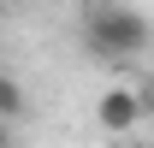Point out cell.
I'll return each mask as SVG.
<instances>
[{"instance_id":"cell-1","label":"cell","mask_w":154,"mask_h":148,"mask_svg":"<svg viewBox=\"0 0 154 148\" xmlns=\"http://www.w3.org/2000/svg\"><path fill=\"white\" fill-rule=\"evenodd\" d=\"M148 42H154V30L136 6H125V0H89L83 6V48L95 59L125 65V59L148 54Z\"/></svg>"},{"instance_id":"cell-2","label":"cell","mask_w":154,"mask_h":148,"mask_svg":"<svg viewBox=\"0 0 154 148\" xmlns=\"http://www.w3.org/2000/svg\"><path fill=\"white\" fill-rule=\"evenodd\" d=\"M142 107H148L142 95H131V89H107V95L95 101V119H101V130H131L136 119H142Z\"/></svg>"},{"instance_id":"cell-3","label":"cell","mask_w":154,"mask_h":148,"mask_svg":"<svg viewBox=\"0 0 154 148\" xmlns=\"http://www.w3.org/2000/svg\"><path fill=\"white\" fill-rule=\"evenodd\" d=\"M24 113H30V95H24V83L0 77V119H6V125H18Z\"/></svg>"},{"instance_id":"cell-4","label":"cell","mask_w":154,"mask_h":148,"mask_svg":"<svg viewBox=\"0 0 154 148\" xmlns=\"http://www.w3.org/2000/svg\"><path fill=\"white\" fill-rule=\"evenodd\" d=\"M6 142H12V125H6V119H0V148H6Z\"/></svg>"}]
</instances>
